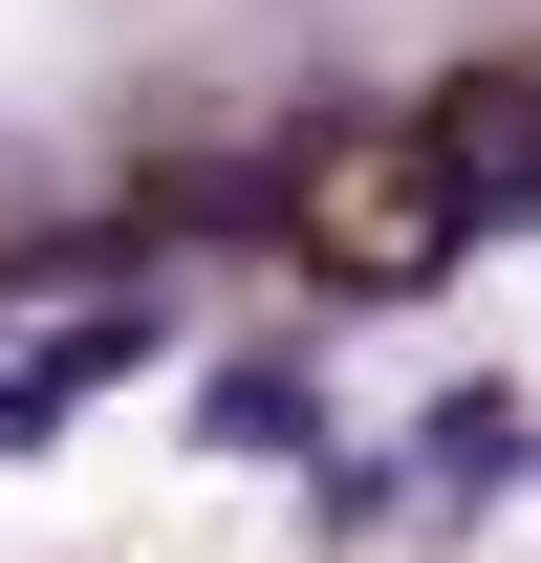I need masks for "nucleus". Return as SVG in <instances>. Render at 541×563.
I'll return each instance as SVG.
<instances>
[{
	"instance_id": "obj_1",
	"label": "nucleus",
	"mask_w": 541,
	"mask_h": 563,
	"mask_svg": "<svg viewBox=\"0 0 541 563\" xmlns=\"http://www.w3.org/2000/svg\"><path fill=\"white\" fill-rule=\"evenodd\" d=\"M281 239L390 303V282H433V261L476 239V174H455V131H325L303 174H281Z\"/></svg>"
},
{
	"instance_id": "obj_2",
	"label": "nucleus",
	"mask_w": 541,
	"mask_h": 563,
	"mask_svg": "<svg viewBox=\"0 0 541 563\" xmlns=\"http://www.w3.org/2000/svg\"><path fill=\"white\" fill-rule=\"evenodd\" d=\"M433 131H455V174H476V196H520V174H541V66H476Z\"/></svg>"
}]
</instances>
